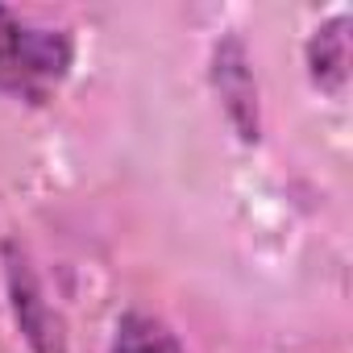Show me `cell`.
<instances>
[{
    "label": "cell",
    "instance_id": "obj_2",
    "mask_svg": "<svg viewBox=\"0 0 353 353\" xmlns=\"http://www.w3.org/2000/svg\"><path fill=\"white\" fill-rule=\"evenodd\" d=\"M0 262H5L9 307H13L17 332L26 336L30 353H71L67 324H63L59 307L46 299V287H42V274L34 270L30 250L17 237H5V245H0Z\"/></svg>",
    "mask_w": 353,
    "mask_h": 353
},
{
    "label": "cell",
    "instance_id": "obj_1",
    "mask_svg": "<svg viewBox=\"0 0 353 353\" xmlns=\"http://www.w3.org/2000/svg\"><path fill=\"white\" fill-rule=\"evenodd\" d=\"M75 63V42L67 30L38 26L17 9L0 5V96L42 104Z\"/></svg>",
    "mask_w": 353,
    "mask_h": 353
},
{
    "label": "cell",
    "instance_id": "obj_4",
    "mask_svg": "<svg viewBox=\"0 0 353 353\" xmlns=\"http://www.w3.org/2000/svg\"><path fill=\"white\" fill-rule=\"evenodd\" d=\"M303 63H307V79L316 92L324 96H345L349 83V13H332L328 21H320L303 46Z\"/></svg>",
    "mask_w": 353,
    "mask_h": 353
},
{
    "label": "cell",
    "instance_id": "obj_5",
    "mask_svg": "<svg viewBox=\"0 0 353 353\" xmlns=\"http://www.w3.org/2000/svg\"><path fill=\"white\" fill-rule=\"evenodd\" d=\"M108 353H188L179 332L154 312H125L117 320Z\"/></svg>",
    "mask_w": 353,
    "mask_h": 353
},
{
    "label": "cell",
    "instance_id": "obj_3",
    "mask_svg": "<svg viewBox=\"0 0 353 353\" xmlns=\"http://www.w3.org/2000/svg\"><path fill=\"white\" fill-rule=\"evenodd\" d=\"M208 79H212V92L225 108V121L229 129L254 145L262 141V100H258V79H254V63H250V50L237 34H221L216 46H212V63H208Z\"/></svg>",
    "mask_w": 353,
    "mask_h": 353
}]
</instances>
